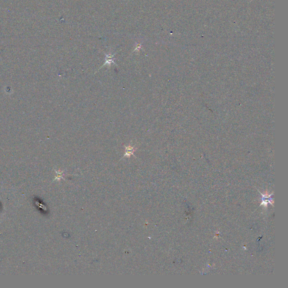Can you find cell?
Returning a JSON list of instances; mask_svg holds the SVG:
<instances>
[{
	"label": "cell",
	"mask_w": 288,
	"mask_h": 288,
	"mask_svg": "<svg viewBox=\"0 0 288 288\" xmlns=\"http://www.w3.org/2000/svg\"><path fill=\"white\" fill-rule=\"evenodd\" d=\"M124 147L125 149L126 153L121 159L124 157L130 158L131 155H134V153L137 150V148H136L135 146H131V145H129L128 146H124Z\"/></svg>",
	"instance_id": "6da1fadb"
},
{
	"label": "cell",
	"mask_w": 288,
	"mask_h": 288,
	"mask_svg": "<svg viewBox=\"0 0 288 288\" xmlns=\"http://www.w3.org/2000/svg\"><path fill=\"white\" fill-rule=\"evenodd\" d=\"M113 56L114 55H106V60H105V63L98 69L100 70L101 68H102L103 67H104L106 64H108V65H111V64L113 63L114 64H115V62L113 61Z\"/></svg>",
	"instance_id": "7a4b0ae2"
}]
</instances>
